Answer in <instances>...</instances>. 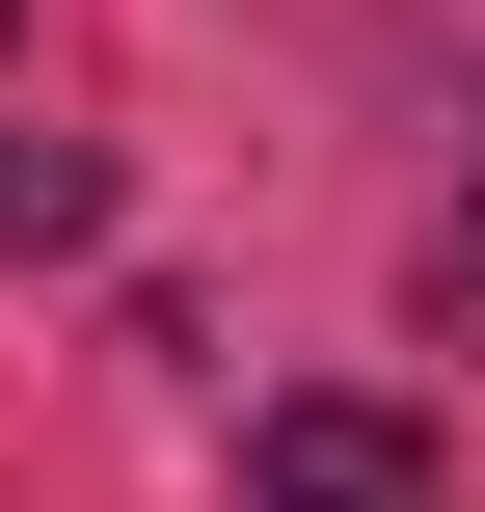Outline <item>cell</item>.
I'll return each instance as SVG.
<instances>
[{
	"label": "cell",
	"mask_w": 485,
	"mask_h": 512,
	"mask_svg": "<svg viewBox=\"0 0 485 512\" xmlns=\"http://www.w3.org/2000/svg\"><path fill=\"white\" fill-rule=\"evenodd\" d=\"M243 512H459L378 405H243Z\"/></svg>",
	"instance_id": "1"
},
{
	"label": "cell",
	"mask_w": 485,
	"mask_h": 512,
	"mask_svg": "<svg viewBox=\"0 0 485 512\" xmlns=\"http://www.w3.org/2000/svg\"><path fill=\"white\" fill-rule=\"evenodd\" d=\"M54 243H108V135H27L0 108V270H54Z\"/></svg>",
	"instance_id": "2"
},
{
	"label": "cell",
	"mask_w": 485,
	"mask_h": 512,
	"mask_svg": "<svg viewBox=\"0 0 485 512\" xmlns=\"http://www.w3.org/2000/svg\"><path fill=\"white\" fill-rule=\"evenodd\" d=\"M432 324H485V189H459V216H432Z\"/></svg>",
	"instance_id": "3"
},
{
	"label": "cell",
	"mask_w": 485,
	"mask_h": 512,
	"mask_svg": "<svg viewBox=\"0 0 485 512\" xmlns=\"http://www.w3.org/2000/svg\"><path fill=\"white\" fill-rule=\"evenodd\" d=\"M0 27H27V0H0Z\"/></svg>",
	"instance_id": "4"
}]
</instances>
